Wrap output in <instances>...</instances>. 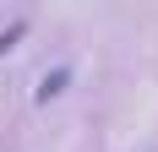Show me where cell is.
Here are the masks:
<instances>
[{
  "mask_svg": "<svg viewBox=\"0 0 158 152\" xmlns=\"http://www.w3.org/2000/svg\"><path fill=\"white\" fill-rule=\"evenodd\" d=\"M65 82H71V65H55V71L38 76V92H33V98H38V103H49V98H60V92H65Z\"/></svg>",
  "mask_w": 158,
  "mask_h": 152,
  "instance_id": "cell-1",
  "label": "cell"
},
{
  "mask_svg": "<svg viewBox=\"0 0 158 152\" xmlns=\"http://www.w3.org/2000/svg\"><path fill=\"white\" fill-rule=\"evenodd\" d=\"M22 33H27V22H11V27L0 33V54H6V49H11V38H22Z\"/></svg>",
  "mask_w": 158,
  "mask_h": 152,
  "instance_id": "cell-2",
  "label": "cell"
}]
</instances>
